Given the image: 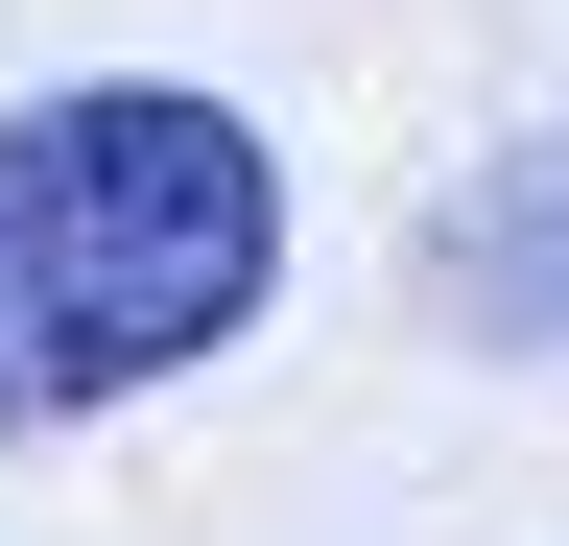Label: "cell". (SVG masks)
<instances>
[{"instance_id":"cell-1","label":"cell","mask_w":569,"mask_h":546,"mask_svg":"<svg viewBox=\"0 0 569 546\" xmlns=\"http://www.w3.org/2000/svg\"><path fill=\"white\" fill-rule=\"evenodd\" d=\"M261 286H284L261 119H213L167 72L0 119V428H96V404L190 380Z\"/></svg>"},{"instance_id":"cell-2","label":"cell","mask_w":569,"mask_h":546,"mask_svg":"<svg viewBox=\"0 0 569 546\" xmlns=\"http://www.w3.org/2000/svg\"><path fill=\"white\" fill-rule=\"evenodd\" d=\"M427 286H451V332H498V357H569V119L498 143L451 215H427Z\"/></svg>"}]
</instances>
